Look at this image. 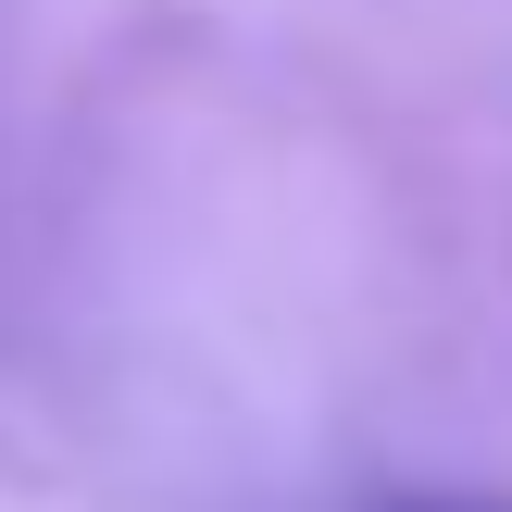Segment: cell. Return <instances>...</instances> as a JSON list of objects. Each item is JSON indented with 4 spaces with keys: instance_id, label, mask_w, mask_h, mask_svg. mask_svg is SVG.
I'll return each instance as SVG.
<instances>
[{
    "instance_id": "6da1fadb",
    "label": "cell",
    "mask_w": 512,
    "mask_h": 512,
    "mask_svg": "<svg viewBox=\"0 0 512 512\" xmlns=\"http://www.w3.org/2000/svg\"><path fill=\"white\" fill-rule=\"evenodd\" d=\"M388 512H512V500H475V488H438V500H388Z\"/></svg>"
}]
</instances>
